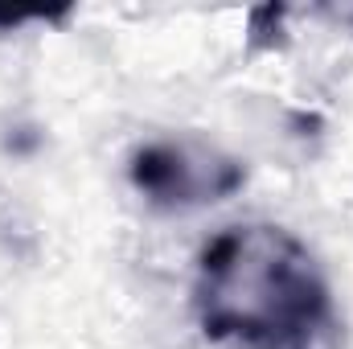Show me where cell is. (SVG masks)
Segmentation results:
<instances>
[{
    "label": "cell",
    "mask_w": 353,
    "mask_h": 349,
    "mask_svg": "<svg viewBox=\"0 0 353 349\" xmlns=\"http://www.w3.org/2000/svg\"><path fill=\"white\" fill-rule=\"evenodd\" d=\"M128 173H132V185L161 210H193V206L222 201L247 181L243 161L201 140L144 144L136 148Z\"/></svg>",
    "instance_id": "cell-2"
},
{
    "label": "cell",
    "mask_w": 353,
    "mask_h": 349,
    "mask_svg": "<svg viewBox=\"0 0 353 349\" xmlns=\"http://www.w3.org/2000/svg\"><path fill=\"white\" fill-rule=\"evenodd\" d=\"M193 312L210 341L239 349H312L333 325L329 283L312 251L271 222L226 226L205 243Z\"/></svg>",
    "instance_id": "cell-1"
}]
</instances>
